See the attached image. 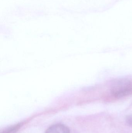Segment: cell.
Returning <instances> with one entry per match:
<instances>
[{"label": "cell", "mask_w": 132, "mask_h": 133, "mask_svg": "<svg viewBox=\"0 0 132 133\" xmlns=\"http://www.w3.org/2000/svg\"><path fill=\"white\" fill-rule=\"evenodd\" d=\"M45 133H70V131L66 126L59 123L49 127Z\"/></svg>", "instance_id": "obj_2"}, {"label": "cell", "mask_w": 132, "mask_h": 133, "mask_svg": "<svg viewBox=\"0 0 132 133\" xmlns=\"http://www.w3.org/2000/svg\"><path fill=\"white\" fill-rule=\"evenodd\" d=\"M112 94L115 97H123L132 94V81L122 80L115 83L112 88Z\"/></svg>", "instance_id": "obj_1"}]
</instances>
